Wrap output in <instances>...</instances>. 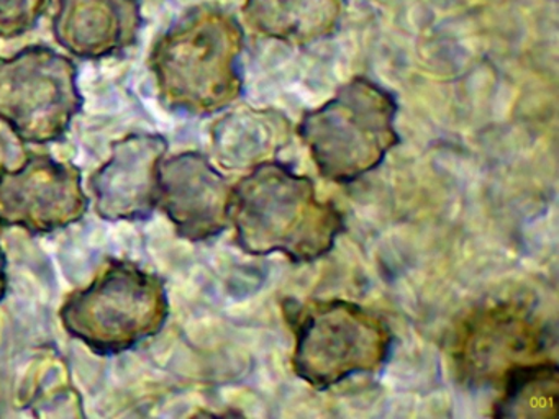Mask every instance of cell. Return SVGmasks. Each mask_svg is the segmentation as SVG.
<instances>
[{
    "instance_id": "cell-15",
    "label": "cell",
    "mask_w": 559,
    "mask_h": 419,
    "mask_svg": "<svg viewBox=\"0 0 559 419\" xmlns=\"http://www.w3.org/2000/svg\"><path fill=\"white\" fill-rule=\"evenodd\" d=\"M50 5L51 0H0V38H17L32 32Z\"/></svg>"
},
{
    "instance_id": "cell-1",
    "label": "cell",
    "mask_w": 559,
    "mask_h": 419,
    "mask_svg": "<svg viewBox=\"0 0 559 419\" xmlns=\"http://www.w3.org/2000/svg\"><path fill=\"white\" fill-rule=\"evenodd\" d=\"M230 226L241 251L283 254L294 264L325 258L346 231L345 215L320 200L310 177L283 160H266L234 183Z\"/></svg>"
},
{
    "instance_id": "cell-7",
    "label": "cell",
    "mask_w": 559,
    "mask_h": 419,
    "mask_svg": "<svg viewBox=\"0 0 559 419\" xmlns=\"http://www.w3.org/2000/svg\"><path fill=\"white\" fill-rule=\"evenodd\" d=\"M551 327L522 301L499 300L476 308L453 340L454 369L471 388L502 385L516 367L546 359Z\"/></svg>"
},
{
    "instance_id": "cell-9",
    "label": "cell",
    "mask_w": 559,
    "mask_h": 419,
    "mask_svg": "<svg viewBox=\"0 0 559 419\" xmlns=\"http://www.w3.org/2000/svg\"><path fill=\"white\" fill-rule=\"evenodd\" d=\"M231 193L234 183L199 151L165 157L159 167L158 210L186 241L204 242L227 231Z\"/></svg>"
},
{
    "instance_id": "cell-6",
    "label": "cell",
    "mask_w": 559,
    "mask_h": 419,
    "mask_svg": "<svg viewBox=\"0 0 559 419\" xmlns=\"http://www.w3.org/2000/svg\"><path fill=\"white\" fill-rule=\"evenodd\" d=\"M73 59L34 45L0 58V121L24 144H50L83 110Z\"/></svg>"
},
{
    "instance_id": "cell-12",
    "label": "cell",
    "mask_w": 559,
    "mask_h": 419,
    "mask_svg": "<svg viewBox=\"0 0 559 419\" xmlns=\"http://www.w3.org/2000/svg\"><path fill=\"white\" fill-rule=\"evenodd\" d=\"M293 121L277 108L241 107L212 128V154L222 169L250 170L276 159L293 137Z\"/></svg>"
},
{
    "instance_id": "cell-16",
    "label": "cell",
    "mask_w": 559,
    "mask_h": 419,
    "mask_svg": "<svg viewBox=\"0 0 559 419\" xmlns=\"http://www.w3.org/2000/svg\"><path fill=\"white\" fill-rule=\"evenodd\" d=\"M9 277H8V259H5L2 246H0V303L8 295Z\"/></svg>"
},
{
    "instance_id": "cell-13",
    "label": "cell",
    "mask_w": 559,
    "mask_h": 419,
    "mask_svg": "<svg viewBox=\"0 0 559 419\" xmlns=\"http://www.w3.org/2000/svg\"><path fill=\"white\" fill-rule=\"evenodd\" d=\"M345 0H247L248 23L267 38L312 45L329 38L342 22Z\"/></svg>"
},
{
    "instance_id": "cell-5",
    "label": "cell",
    "mask_w": 559,
    "mask_h": 419,
    "mask_svg": "<svg viewBox=\"0 0 559 419\" xmlns=\"http://www.w3.org/2000/svg\"><path fill=\"white\" fill-rule=\"evenodd\" d=\"M169 316L165 280L132 261H110L87 287L64 298L67 333L97 356H119L162 333Z\"/></svg>"
},
{
    "instance_id": "cell-3",
    "label": "cell",
    "mask_w": 559,
    "mask_h": 419,
    "mask_svg": "<svg viewBox=\"0 0 559 419\" xmlns=\"http://www.w3.org/2000/svg\"><path fill=\"white\" fill-rule=\"evenodd\" d=\"M397 115L399 101L391 91L356 75L325 104L307 110L297 134L320 176L349 185L378 169L401 144Z\"/></svg>"
},
{
    "instance_id": "cell-2",
    "label": "cell",
    "mask_w": 559,
    "mask_h": 419,
    "mask_svg": "<svg viewBox=\"0 0 559 419\" xmlns=\"http://www.w3.org/2000/svg\"><path fill=\"white\" fill-rule=\"evenodd\" d=\"M245 29L212 3L186 10L153 46L148 64L165 107L209 117L243 94Z\"/></svg>"
},
{
    "instance_id": "cell-8",
    "label": "cell",
    "mask_w": 559,
    "mask_h": 419,
    "mask_svg": "<svg viewBox=\"0 0 559 419\" xmlns=\"http://www.w3.org/2000/svg\"><path fill=\"white\" fill-rule=\"evenodd\" d=\"M91 200L78 166L32 154L15 169H0V226L50 235L81 222Z\"/></svg>"
},
{
    "instance_id": "cell-14",
    "label": "cell",
    "mask_w": 559,
    "mask_h": 419,
    "mask_svg": "<svg viewBox=\"0 0 559 419\" xmlns=\"http://www.w3.org/2000/svg\"><path fill=\"white\" fill-rule=\"evenodd\" d=\"M492 405L493 418H556L558 416L559 367L542 359L516 367L499 386Z\"/></svg>"
},
{
    "instance_id": "cell-4",
    "label": "cell",
    "mask_w": 559,
    "mask_h": 419,
    "mask_svg": "<svg viewBox=\"0 0 559 419\" xmlns=\"http://www.w3.org/2000/svg\"><path fill=\"white\" fill-rule=\"evenodd\" d=\"M294 333L293 370L319 392L384 369L395 337L384 318L352 300L286 301Z\"/></svg>"
},
{
    "instance_id": "cell-11",
    "label": "cell",
    "mask_w": 559,
    "mask_h": 419,
    "mask_svg": "<svg viewBox=\"0 0 559 419\" xmlns=\"http://www.w3.org/2000/svg\"><path fill=\"white\" fill-rule=\"evenodd\" d=\"M142 26L140 0H55V39L74 58L120 55L139 41Z\"/></svg>"
},
{
    "instance_id": "cell-10",
    "label": "cell",
    "mask_w": 559,
    "mask_h": 419,
    "mask_svg": "<svg viewBox=\"0 0 559 419\" xmlns=\"http://www.w3.org/2000/svg\"><path fill=\"white\" fill-rule=\"evenodd\" d=\"M169 144L139 131L110 144V156L90 179L94 210L106 222H143L158 210L159 167Z\"/></svg>"
}]
</instances>
